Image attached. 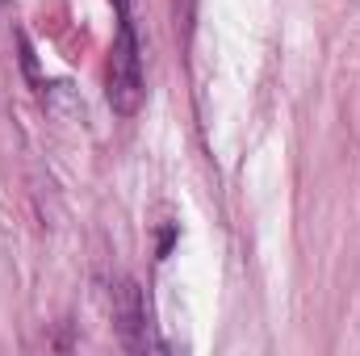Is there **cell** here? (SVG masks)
Here are the masks:
<instances>
[{"mask_svg":"<svg viewBox=\"0 0 360 356\" xmlns=\"http://www.w3.org/2000/svg\"><path fill=\"white\" fill-rule=\"evenodd\" d=\"M143 46H139V34H134V21L130 13L122 8V21H117V34H113V46H109V72H105V96H109V109L130 117L139 113L143 105Z\"/></svg>","mask_w":360,"mask_h":356,"instance_id":"cell-1","label":"cell"},{"mask_svg":"<svg viewBox=\"0 0 360 356\" xmlns=\"http://www.w3.org/2000/svg\"><path fill=\"white\" fill-rule=\"evenodd\" d=\"M109 319H113V331H117L122 348H130V352H147V348H151L143 289H139L130 276H117V281L109 285Z\"/></svg>","mask_w":360,"mask_h":356,"instance_id":"cell-2","label":"cell"}]
</instances>
